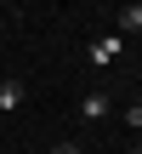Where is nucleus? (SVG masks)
Here are the masks:
<instances>
[{
	"label": "nucleus",
	"instance_id": "0eeeda50",
	"mask_svg": "<svg viewBox=\"0 0 142 154\" xmlns=\"http://www.w3.org/2000/svg\"><path fill=\"white\" fill-rule=\"evenodd\" d=\"M125 154H142V143H137V149H125Z\"/></svg>",
	"mask_w": 142,
	"mask_h": 154
},
{
	"label": "nucleus",
	"instance_id": "423d86ee",
	"mask_svg": "<svg viewBox=\"0 0 142 154\" xmlns=\"http://www.w3.org/2000/svg\"><path fill=\"white\" fill-rule=\"evenodd\" d=\"M51 154H85V149H80V143H57Z\"/></svg>",
	"mask_w": 142,
	"mask_h": 154
},
{
	"label": "nucleus",
	"instance_id": "f257e3e1",
	"mask_svg": "<svg viewBox=\"0 0 142 154\" xmlns=\"http://www.w3.org/2000/svg\"><path fill=\"white\" fill-rule=\"evenodd\" d=\"M108 109H114V97H108V91H102V86H97V91H85V97H80V120H85V126H97V120H108Z\"/></svg>",
	"mask_w": 142,
	"mask_h": 154
},
{
	"label": "nucleus",
	"instance_id": "20e7f679",
	"mask_svg": "<svg viewBox=\"0 0 142 154\" xmlns=\"http://www.w3.org/2000/svg\"><path fill=\"white\" fill-rule=\"evenodd\" d=\"M108 57H120V34H102V40H91V63H108Z\"/></svg>",
	"mask_w": 142,
	"mask_h": 154
},
{
	"label": "nucleus",
	"instance_id": "f03ea898",
	"mask_svg": "<svg viewBox=\"0 0 142 154\" xmlns=\"http://www.w3.org/2000/svg\"><path fill=\"white\" fill-rule=\"evenodd\" d=\"M23 97H28V86L23 80H0V109L11 114V109H23Z\"/></svg>",
	"mask_w": 142,
	"mask_h": 154
},
{
	"label": "nucleus",
	"instance_id": "7ed1b4c3",
	"mask_svg": "<svg viewBox=\"0 0 142 154\" xmlns=\"http://www.w3.org/2000/svg\"><path fill=\"white\" fill-rule=\"evenodd\" d=\"M114 23H120V34H137V29H142V0L120 6V11H114Z\"/></svg>",
	"mask_w": 142,
	"mask_h": 154
},
{
	"label": "nucleus",
	"instance_id": "39448f33",
	"mask_svg": "<svg viewBox=\"0 0 142 154\" xmlns=\"http://www.w3.org/2000/svg\"><path fill=\"white\" fill-rule=\"evenodd\" d=\"M125 126H131V131H142V97L131 103V109H125Z\"/></svg>",
	"mask_w": 142,
	"mask_h": 154
}]
</instances>
